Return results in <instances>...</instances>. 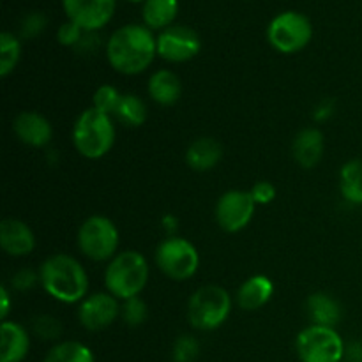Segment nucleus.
<instances>
[{
	"mask_svg": "<svg viewBox=\"0 0 362 362\" xmlns=\"http://www.w3.org/2000/svg\"><path fill=\"white\" fill-rule=\"evenodd\" d=\"M324 133H322L320 129H317V127H306V129L299 131L297 136L293 138V159H296L297 165L303 166V168H315V166L322 161V158H324Z\"/></svg>",
	"mask_w": 362,
	"mask_h": 362,
	"instance_id": "f3484780",
	"label": "nucleus"
},
{
	"mask_svg": "<svg viewBox=\"0 0 362 362\" xmlns=\"http://www.w3.org/2000/svg\"><path fill=\"white\" fill-rule=\"evenodd\" d=\"M120 317V303L110 292H98L87 296L78 308V320L81 327L90 332L108 329Z\"/></svg>",
	"mask_w": 362,
	"mask_h": 362,
	"instance_id": "f8f14e48",
	"label": "nucleus"
},
{
	"mask_svg": "<svg viewBox=\"0 0 362 362\" xmlns=\"http://www.w3.org/2000/svg\"><path fill=\"white\" fill-rule=\"evenodd\" d=\"M148 95L161 106H172L182 95V81L173 71L159 69L148 80Z\"/></svg>",
	"mask_w": 362,
	"mask_h": 362,
	"instance_id": "aec40b11",
	"label": "nucleus"
},
{
	"mask_svg": "<svg viewBox=\"0 0 362 362\" xmlns=\"http://www.w3.org/2000/svg\"><path fill=\"white\" fill-rule=\"evenodd\" d=\"M200 356V343L194 336L184 334L177 338L172 349L173 362H194Z\"/></svg>",
	"mask_w": 362,
	"mask_h": 362,
	"instance_id": "c85d7f7f",
	"label": "nucleus"
},
{
	"mask_svg": "<svg viewBox=\"0 0 362 362\" xmlns=\"http://www.w3.org/2000/svg\"><path fill=\"white\" fill-rule=\"evenodd\" d=\"M274 296V283L269 276L255 274L237 290V304L244 311H257L269 304Z\"/></svg>",
	"mask_w": 362,
	"mask_h": 362,
	"instance_id": "a211bd4d",
	"label": "nucleus"
},
{
	"mask_svg": "<svg viewBox=\"0 0 362 362\" xmlns=\"http://www.w3.org/2000/svg\"><path fill=\"white\" fill-rule=\"evenodd\" d=\"M223 158V147L211 136L197 138L186 151V163L194 172H209L216 168Z\"/></svg>",
	"mask_w": 362,
	"mask_h": 362,
	"instance_id": "6ab92c4d",
	"label": "nucleus"
},
{
	"mask_svg": "<svg viewBox=\"0 0 362 362\" xmlns=\"http://www.w3.org/2000/svg\"><path fill=\"white\" fill-rule=\"evenodd\" d=\"M13 288L16 290H21V292H25V290H30L34 288L35 285L39 283V272L35 274L34 271H28V269H23V271H18L16 274L13 276Z\"/></svg>",
	"mask_w": 362,
	"mask_h": 362,
	"instance_id": "72a5a7b5",
	"label": "nucleus"
},
{
	"mask_svg": "<svg viewBox=\"0 0 362 362\" xmlns=\"http://www.w3.org/2000/svg\"><path fill=\"white\" fill-rule=\"evenodd\" d=\"M13 129L21 144L42 148L52 141L53 127L45 115L37 112H20L13 122Z\"/></svg>",
	"mask_w": 362,
	"mask_h": 362,
	"instance_id": "4468645a",
	"label": "nucleus"
},
{
	"mask_svg": "<svg viewBox=\"0 0 362 362\" xmlns=\"http://www.w3.org/2000/svg\"><path fill=\"white\" fill-rule=\"evenodd\" d=\"M21 59L20 39L11 32L0 34V76L7 78Z\"/></svg>",
	"mask_w": 362,
	"mask_h": 362,
	"instance_id": "a878e982",
	"label": "nucleus"
},
{
	"mask_svg": "<svg viewBox=\"0 0 362 362\" xmlns=\"http://www.w3.org/2000/svg\"><path fill=\"white\" fill-rule=\"evenodd\" d=\"M306 310L313 325H324V327L336 329V325L341 320V306L329 293H311L306 300Z\"/></svg>",
	"mask_w": 362,
	"mask_h": 362,
	"instance_id": "412c9836",
	"label": "nucleus"
},
{
	"mask_svg": "<svg viewBox=\"0 0 362 362\" xmlns=\"http://www.w3.org/2000/svg\"><path fill=\"white\" fill-rule=\"evenodd\" d=\"M334 108H336V105L332 99H324V101H320V105L315 108L313 119L317 120V122H325V120H329L332 117Z\"/></svg>",
	"mask_w": 362,
	"mask_h": 362,
	"instance_id": "f704fd0d",
	"label": "nucleus"
},
{
	"mask_svg": "<svg viewBox=\"0 0 362 362\" xmlns=\"http://www.w3.org/2000/svg\"><path fill=\"white\" fill-rule=\"evenodd\" d=\"M147 315V304H145L144 299H140V296L133 297V299L122 300V304H120V318H122L124 324L129 325V327H138V325L145 324Z\"/></svg>",
	"mask_w": 362,
	"mask_h": 362,
	"instance_id": "bb28decb",
	"label": "nucleus"
},
{
	"mask_svg": "<svg viewBox=\"0 0 362 362\" xmlns=\"http://www.w3.org/2000/svg\"><path fill=\"white\" fill-rule=\"evenodd\" d=\"M62 6L67 20L85 32L106 27L115 14V0H62Z\"/></svg>",
	"mask_w": 362,
	"mask_h": 362,
	"instance_id": "ddd939ff",
	"label": "nucleus"
},
{
	"mask_svg": "<svg viewBox=\"0 0 362 362\" xmlns=\"http://www.w3.org/2000/svg\"><path fill=\"white\" fill-rule=\"evenodd\" d=\"M120 99H122V94H120L113 85H101V87L94 92L92 108L99 110V112L103 113H108V115L113 117L117 108H119Z\"/></svg>",
	"mask_w": 362,
	"mask_h": 362,
	"instance_id": "cd10ccee",
	"label": "nucleus"
},
{
	"mask_svg": "<svg viewBox=\"0 0 362 362\" xmlns=\"http://www.w3.org/2000/svg\"><path fill=\"white\" fill-rule=\"evenodd\" d=\"M83 28L80 25H76L74 21L67 20L66 23L60 25L59 32H57V39H59L60 45L64 46H76L78 42L83 37Z\"/></svg>",
	"mask_w": 362,
	"mask_h": 362,
	"instance_id": "7c9ffc66",
	"label": "nucleus"
},
{
	"mask_svg": "<svg viewBox=\"0 0 362 362\" xmlns=\"http://www.w3.org/2000/svg\"><path fill=\"white\" fill-rule=\"evenodd\" d=\"M147 258L134 250H126L117 253L108 262L105 271L106 292L112 293L119 300H127L138 297L148 283Z\"/></svg>",
	"mask_w": 362,
	"mask_h": 362,
	"instance_id": "7ed1b4c3",
	"label": "nucleus"
},
{
	"mask_svg": "<svg viewBox=\"0 0 362 362\" xmlns=\"http://www.w3.org/2000/svg\"><path fill=\"white\" fill-rule=\"evenodd\" d=\"M30 350L27 329L16 322L4 320L0 325V362H23Z\"/></svg>",
	"mask_w": 362,
	"mask_h": 362,
	"instance_id": "dca6fc26",
	"label": "nucleus"
},
{
	"mask_svg": "<svg viewBox=\"0 0 362 362\" xmlns=\"http://www.w3.org/2000/svg\"><path fill=\"white\" fill-rule=\"evenodd\" d=\"M296 350L300 362H343L346 345L334 327L311 324L297 336Z\"/></svg>",
	"mask_w": 362,
	"mask_h": 362,
	"instance_id": "6e6552de",
	"label": "nucleus"
},
{
	"mask_svg": "<svg viewBox=\"0 0 362 362\" xmlns=\"http://www.w3.org/2000/svg\"><path fill=\"white\" fill-rule=\"evenodd\" d=\"M158 55V37L145 25L129 23L117 28L106 42L108 64L120 74L134 76L154 62Z\"/></svg>",
	"mask_w": 362,
	"mask_h": 362,
	"instance_id": "f257e3e1",
	"label": "nucleus"
},
{
	"mask_svg": "<svg viewBox=\"0 0 362 362\" xmlns=\"http://www.w3.org/2000/svg\"><path fill=\"white\" fill-rule=\"evenodd\" d=\"M200 35L184 25H172L158 35V55L173 64H182L200 53Z\"/></svg>",
	"mask_w": 362,
	"mask_h": 362,
	"instance_id": "9b49d317",
	"label": "nucleus"
},
{
	"mask_svg": "<svg viewBox=\"0 0 362 362\" xmlns=\"http://www.w3.org/2000/svg\"><path fill=\"white\" fill-rule=\"evenodd\" d=\"M343 362H362V343L356 341L346 345L345 359Z\"/></svg>",
	"mask_w": 362,
	"mask_h": 362,
	"instance_id": "c9c22d12",
	"label": "nucleus"
},
{
	"mask_svg": "<svg viewBox=\"0 0 362 362\" xmlns=\"http://www.w3.org/2000/svg\"><path fill=\"white\" fill-rule=\"evenodd\" d=\"M232 306V296L223 286H202L187 303V320L198 331H216L228 320Z\"/></svg>",
	"mask_w": 362,
	"mask_h": 362,
	"instance_id": "39448f33",
	"label": "nucleus"
},
{
	"mask_svg": "<svg viewBox=\"0 0 362 362\" xmlns=\"http://www.w3.org/2000/svg\"><path fill=\"white\" fill-rule=\"evenodd\" d=\"M78 247L92 262H110L119 250L117 225L106 216H90L78 230Z\"/></svg>",
	"mask_w": 362,
	"mask_h": 362,
	"instance_id": "423d86ee",
	"label": "nucleus"
},
{
	"mask_svg": "<svg viewBox=\"0 0 362 362\" xmlns=\"http://www.w3.org/2000/svg\"><path fill=\"white\" fill-rule=\"evenodd\" d=\"M32 329H34V334L37 338L45 339V341H53V339H59L60 332H62V325L57 318L48 317V315H41L34 320L32 324Z\"/></svg>",
	"mask_w": 362,
	"mask_h": 362,
	"instance_id": "c756f323",
	"label": "nucleus"
},
{
	"mask_svg": "<svg viewBox=\"0 0 362 362\" xmlns=\"http://www.w3.org/2000/svg\"><path fill=\"white\" fill-rule=\"evenodd\" d=\"M0 299H2V308H0V318L4 320H7V315H9V310H11V293L9 290H7L6 285H2V288H0Z\"/></svg>",
	"mask_w": 362,
	"mask_h": 362,
	"instance_id": "e433bc0d",
	"label": "nucleus"
},
{
	"mask_svg": "<svg viewBox=\"0 0 362 362\" xmlns=\"http://www.w3.org/2000/svg\"><path fill=\"white\" fill-rule=\"evenodd\" d=\"M156 264L166 278L186 281L200 267V253L191 240L179 235H168L156 250Z\"/></svg>",
	"mask_w": 362,
	"mask_h": 362,
	"instance_id": "0eeeda50",
	"label": "nucleus"
},
{
	"mask_svg": "<svg viewBox=\"0 0 362 362\" xmlns=\"http://www.w3.org/2000/svg\"><path fill=\"white\" fill-rule=\"evenodd\" d=\"M42 362H95V356L80 341H60L48 350Z\"/></svg>",
	"mask_w": 362,
	"mask_h": 362,
	"instance_id": "b1692460",
	"label": "nucleus"
},
{
	"mask_svg": "<svg viewBox=\"0 0 362 362\" xmlns=\"http://www.w3.org/2000/svg\"><path fill=\"white\" fill-rule=\"evenodd\" d=\"M115 117L129 127H138L147 120V105L136 94H122Z\"/></svg>",
	"mask_w": 362,
	"mask_h": 362,
	"instance_id": "393cba45",
	"label": "nucleus"
},
{
	"mask_svg": "<svg viewBox=\"0 0 362 362\" xmlns=\"http://www.w3.org/2000/svg\"><path fill=\"white\" fill-rule=\"evenodd\" d=\"M0 246L9 257H27L35 247V235L21 219H4L0 223Z\"/></svg>",
	"mask_w": 362,
	"mask_h": 362,
	"instance_id": "2eb2a0df",
	"label": "nucleus"
},
{
	"mask_svg": "<svg viewBox=\"0 0 362 362\" xmlns=\"http://www.w3.org/2000/svg\"><path fill=\"white\" fill-rule=\"evenodd\" d=\"M163 225H165L166 232L170 233V235H173V230H175V225H177V219L173 218V216H166L165 219H163Z\"/></svg>",
	"mask_w": 362,
	"mask_h": 362,
	"instance_id": "4c0bfd02",
	"label": "nucleus"
},
{
	"mask_svg": "<svg viewBox=\"0 0 362 362\" xmlns=\"http://www.w3.org/2000/svg\"><path fill=\"white\" fill-rule=\"evenodd\" d=\"M339 191L354 205H362V159L345 163L339 172Z\"/></svg>",
	"mask_w": 362,
	"mask_h": 362,
	"instance_id": "5701e85b",
	"label": "nucleus"
},
{
	"mask_svg": "<svg viewBox=\"0 0 362 362\" xmlns=\"http://www.w3.org/2000/svg\"><path fill=\"white\" fill-rule=\"evenodd\" d=\"M255 207L257 204L250 191H226L216 204V221L225 232L237 233L250 225L255 216Z\"/></svg>",
	"mask_w": 362,
	"mask_h": 362,
	"instance_id": "9d476101",
	"label": "nucleus"
},
{
	"mask_svg": "<svg viewBox=\"0 0 362 362\" xmlns=\"http://www.w3.org/2000/svg\"><path fill=\"white\" fill-rule=\"evenodd\" d=\"M115 134L112 115L87 108L74 122L73 144L85 159H101L115 145Z\"/></svg>",
	"mask_w": 362,
	"mask_h": 362,
	"instance_id": "20e7f679",
	"label": "nucleus"
},
{
	"mask_svg": "<svg viewBox=\"0 0 362 362\" xmlns=\"http://www.w3.org/2000/svg\"><path fill=\"white\" fill-rule=\"evenodd\" d=\"M313 37V25L310 18L297 11H285L272 18L267 27V41L276 52L292 55L310 45Z\"/></svg>",
	"mask_w": 362,
	"mask_h": 362,
	"instance_id": "1a4fd4ad",
	"label": "nucleus"
},
{
	"mask_svg": "<svg viewBox=\"0 0 362 362\" xmlns=\"http://www.w3.org/2000/svg\"><path fill=\"white\" fill-rule=\"evenodd\" d=\"M179 13V0H145L141 18L144 25L151 30H165L172 27Z\"/></svg>",
	"mask_w": 362,
	"mask_h": 362,
	"instance_id": "4be33fe9",
	"label": "nucleus"
},
{
	"mask_svg": "<svg viewBox=\"0 0 362 362\" xmlns=\"http://www.w3.org/2000/svg\"><path fill=\"white\" fill-rule=\"evenodd\" d=\"M39 283L52 299L62 304H76L87 297L88 276L74 257L57 253L39 267Z\"/></svg>",
	"mask_w": 362,
	"mask_h": 362,
	"instance_id": "f03ea898",
	"label": "nucleus"
},
{
	"mask_svg": "<svg viewBox=\"0 0 362 362\" xmlns=\"http://www.w3.org/2000/svg\"><path fill=\"white\" fill-rule=\"evenodd\" d=\"M129 2H141V0H129ZM144 2H145V0H144Z\"/></svg>",
	"mask_w": 362,
	"mask_h": 362,
	"instance_id": "58836bf2",
	"label": "nucleus"
},
{
	"mask_svg": "<svg viewBox=\"0 0 362 362\" xmlns=\"http://www.w3.org/2000/svg\"><path fill=\"white\" fill-rule=\"evenodd\" d=\"M46 27V18L41 13H30L21 21V35L23 37H35Z\"/></svg>",
	"mask_w": 362,
	"mask_h": 362,
	"instance_id": "2f4dec72",
	"label": "nucleus"
},
{
	"mask_svg": "<svg viewBox=\"0 0 362 362\" xmlns=\"http://www.w3.org/2000/svg\"><path fill=\"white\" fill-rule=\"evenodd\" d=\"M251 197H253L255 204L257 205H267L271 202H274L276 198V187L274 184L269 182V180H260V182L255 184L251 187Z\"/></svg>",
	"mask_w": 362,
	"mask_h": 362,
	"instance_id": "473e14b6",
	"label": "nucleus"
}]
</instances>
